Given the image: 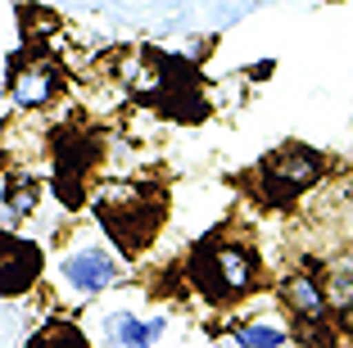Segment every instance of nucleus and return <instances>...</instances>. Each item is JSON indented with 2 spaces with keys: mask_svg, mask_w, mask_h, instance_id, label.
Wrapping results in <instances>:
<instances>
[{
  "mask_svg": "<svg viewBox=\"0 0 353 348\" xmlns=\"http://www.w3.org/2000/svg\"><path fill=\"white\" fill-rule=\"evenodd\" d=\"M95 222L104 226V236L118 245V254L136 258L154 245L168 217V190L154 181H123L95 195Z\"/></svg>",
  "mask_w": 353,
  "mask_h": 348,
  "instance_id": "nucleus-1",
  "label": "nucleus"
},
{
  "mask_svg": "<svg viewBox=\"0 0 353 348\" xmlns=\"http://www.w3.org/2000/svg\"><path fill=\"white\" fill-rule=\"evenodd\" d=\"M326 176V154L312 145H281L259 163V199L263 208H290L303 190Z\"/></svg>",
  "mask_w": 353,
  "mask_h": 348,
  "instance_id": "nucleus-3",
  "label": "nucleus"
},
{
  "mask_svg": "<svg viewBox=\"0 0 353 348\" xmlns=\"http://www.w3.org/2000/svg\"><path fill=\"white\" fill-rule=\"evenodd\" d=\"M0 276H5L0 280V294L23 298L32 285H37V276H41V249L32 245V240L5 231V263H0Z\"/></svg>",
  "mask_w": 353,
  "mask_h": 348,
  "instance_id": "nucleus-6",
  "label": "nucleus"
},
{
  "mask_svg": "<svg viewBox=\"0 0 353 348\" xmlns=\"http://www.w3.org/2000/svg\"><path fill=\"white\" fill-rule=\"evenodd\" d=\"M281 298L294 312V321H326L331 312V298H326V285H317L308 267H294L290 276L281 280Z\"/></svg>",
  "mask_w": 353,
  "mask_h": 348,
  "instance_id": "nucleus-8",
  "label": "nucleus"
},
{
  "mask_svg": "<svg viewBox=\"0 0 353 348\" xmlns=\"http://www.w3.org/2000/svg\"><path fill=\"white\" fill-rule=\"evenodd\" d=\"M168 330L163 317H132V312H114L109 317V339L114 348H150Z\"/></svg>",
  "mask_w": 353,
  "mask_h": 348,
  "instance_id": "nucleus-9",
  "label": "nucleus"
},
{
  "mask_svg": "<svg viewBox=\"0 0 353 348\" xmlns=\"http://www.w3.org/2000/svg\"><path fill=\"white\" fill-rule=\"evenodd\" d=\"M59 276L68 280V285H73V294L91 298V294H100V289H109V285H114L118 267H114V258L104 254V249H77V254H68V258H63Z\"/></svg>",
  "mask_w": 353,
  "mask_h": 348,
  "instance_id": "nucleus-7",
  "label": "nucleus"
},
{
  "mask_svg": "<svg viewBox=\"0 0 353 348\" xmlns=\"http://www.w3.org/2000/svg\"><path fill=\"white\" fill-rule=\"evenodd\" d=\"M28 348H91V344H86V335L73 321H46V326L28 339Z\"/></svg>",
  "mask_w": 353,
  "mask_h": 348,
  "instance_id": "nucleus-11",
  "label": "nucleus"
},
{
  "mask_svg": "<svg viewBox=\"0 0 353 348\" xmlns=\"http://www.w3.org/2000/svg\"><path fill=\"white\" fill-rule=\"evenodd\" d=\"M236 344L240 348H285V330L281 326H240Z\"/></svg>",
  "mask_w": 353,
  "mask_h": 348,
  "instance_id": "nucleus-12",
  "label": "nucleus"
},
{
  "mask_svg": "<svg viewBox=\"0 0 353 348\" xmlns=\"http://www.w3.org/2000/svg\"><path fill=\"white\" fill-rule=\"evenodd\" d=\"M190 280L204 298L213 303H231V298L259 289L263 280V263L250 245L240 240H222V236H208L199 240V249L190 254Z\"/></svg>",
  "mask_w": 353,
  "mask_h": 348,
  "instance_id": "nucleus-2",
  "label": "nucleus"
},
{
  "mask_svg": "<svg viewBox=\"0 0 353 348\" xmlns=\"http://www.w3.org/2000/svg\"><path fill=\"white\" fill-rule=\"evenodd\" d=\"M5 86H10V100L19 109H41V104H50L59 95V68L19 50L5 63Z\"/></svg>",
  "mask_w": 353,
  "mask_h": 348,
  "instance_id": "nucleus-5",
  "label": "nucleus"
},
{
  "mask_svg": "<svg viewBox=\"0 0 353 348\" xmlns=\"http://www.w3.org/2000/svg\"><path fill=\"white\" fill-rule=\"evenodd\" d=\"M340 330H344V335H353V303L340 307Z\"/></svg>",
  "mask_w": 353,
  "mask_h": 348,
  "instance_id": "nucleus-13",
  "label": "nucleus"
},
{
  "mask_svg": "<svg viewBox=\"0 0 353 348\" xmlns=\"http://www.w3.org/2000/svg\"><path fill=\"white\" fill-rule=\"evenodd\" d=\"M91 163H95V136L91 132H73V127H59V136H54V181L50 185L68 208L82 204V185H86Z\"/></svg>",
  "mask_w": 353,
  "mask_h": 348,
  "instance_id": "nucleus-4",
  "label": "nucleus"
},
{
  "mask_svg": "<svg viewBox=\"0 0 353 348\" xmlns=\"http://www.w3.org/2000/svg\"><path fill=\"white\" fill-rule=\"evenodd\" d=\"M32 208H37V181L23 176V172H10L5 176V231L19 226Z\"/></svg>",
  "mask_w": 353,
  "mask_h": 348,
  "instance_id": "nucleus-10",
  "label": "nucleus"
}]
</instances>
